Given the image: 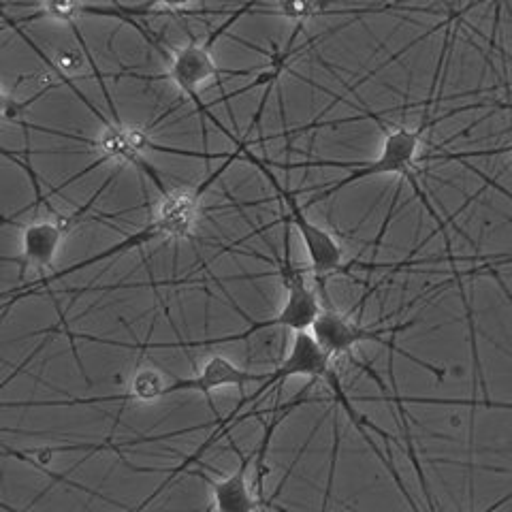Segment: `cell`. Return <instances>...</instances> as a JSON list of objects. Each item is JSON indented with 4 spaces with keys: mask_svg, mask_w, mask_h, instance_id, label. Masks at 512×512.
I'll return each instance as SVG.
<instances>
[{
    "mask_svg": "<svg viewBox=\"0 0 512 512\" xmlns=\"http://www.w3.org/2000/svg\"><path fill=\"white\" fill-rule=\"evenodd\" d=\"M316 288L320 293V301H323V310H320V314L316 316V320L310 327V333L312 338L316 340V344L323 348L327 355L331 359H338V357H348L352 363H355L359 370H365L367 363H361L355 359V355H352V350H355L359 344L363 342H374V344H380L384 348H389L391 352H397V355H402L414 363H419L421 367H425V370L434 372L438 378L444 376L442 370H438V367L429 365L425 361H419L414 355H410L408 350L399 348L395 342H393V335L399 333V331H406L412 327V323H402V325H393V327H365L361 323H357V320H352L350 316L342 314L335 310V306L329 299V293H327V282H316Z\"/></svg>",
    "mask_w": 512,
    "mask_h": 512,
    "instance_id": "5",
    "label": "cell"
},
{
    "mask_svg": "<svg viewBox=\"0 0 512 512\" xmlns=\"http://www.w3.org/2000/svg\"><path fill=\"white\" fill-rule=\"evenodd\" d=\"M291 224V220H288ZM288 224L284 227V254L278 259V276L282 278V284L286 288V303L280 310L278 316L269 318V320H254L250 323L248 329L242 333H233V335H222V338H212V340H201V342H141V344H124V342H111V340H101L94 338V335H84V333H71V340H92L99 344L107 346H118V348H131V350H167V348H214V346H224V344H233V342H244L252 335L261 333L271 327H284V329H293V331H310L312 323L316 316L323 310V301H320V293L316 284H310L306 280V271L297 267L293 263L291 256V229Z\"/></svg>",
    "mask_w": 512,
    "mask_h": 512,
    "instance_id": "3",
    "label": "cell"
},
{
    "mask_svg": "<svg viewBox=\"0 0 512 512\" xmlns=\"http://www.w3.org/2000/svg\"><path fill=\"white\" fill-rule=\"evenodd\" d=\"M84 0H39L37 9L32 11L26 18L20 20H11L9 15H5V24L18 28L28 22H37V20H54L62 24H75L77 18H84Z\"/></svg>",
    "mask_w": 512,
    "mask_h": 512,
    "instance_id": "11",
    "label": "cell"
},
{
    "mask_svg": "<svg viewBox=\"0 0 512 512\" xmlns=\"http://www.w3.org/2000/svg\"><path fill=\"white\" fill-rule=\"evenodd\" d=\"M244 160H248L250 165H254L259 169L265 180L271 184V188L276 190L278 199L286 205L288 210V220H291L293 227L299 231L303 246L308 250V259H310V274L316 282H327L331 276L340 274V271H348V267H344V259L346 252L340 246L338 239H335L327 229L318 227L316 222H312L306 214V207L297 203V192L288 190L280 184V180L276 178V173L271 171V167L265 163L263 158L254 156L250 150V143L244 148Z\"/></svg>",
    "mask_w": 512,
    "mask_h": 512,
    "instance_id": "6",
    "label": "cell"
},
{
    "mask_svg": "<svg viewBox=\"0 0 512 512\" xmlns=\"http://www.w3.org/2000/svg\"><path fill=\"white\" fill-rule=\"evenodd\" d=\"M331 361H333V359L327 355V352H325L323 348H320V346L316 344V340L312 338L310 331H295V340H293L291 355H288V357L282 361V365H278L276 370L271 372V378H267L265 382H261L259 389L239 399V402L235 404V408L231 410L229 416H224V419H218V421L214 423V425H216L214 434H212L210 438H207V440L197 448L195 453H192L188 459H184V463H180V466L173 468V470H150V472H165V474H167V480H163V483L158 485V489L150 495V498H148L146 502L141 504V508H146L154 498H158V495L169 487L171 480H175L182 472H186V470L192 466V463H197V461L203 457V453L210 451V448H212L220 438H227L229 431H231L233 421L237 419L239 414L244 412V408H246L248 404L256 402V399H261L271 387H276V384H282V382H286L288 378H293V376H308V378H312V380H323L325 374L329 372Z\"/></svg>",
    "mask_w": 512,
    "mask_h": 512,
    "instance_id": "4",
    "label": "cell"
},
{
    "mask_svg": "<svg viewBox=\"0 0 512 512\" xmlns=\"http://www.w3.org/2000/svg\"><path fill=\"white\" fill-rule=\"evenodd\" d=\"M252 71H231V69H220L214 56H212V45L207 41H197L195 37L190 39V43L178 47L169 58V67L163 75H139V73H126L128 77H135V79H143V82H163V79H169L178 90L188 96L192 101V105L197 107V114L207 120H212L220 131L224 133L227 128H224L212 114H210V107L201 103V96L199 90L203 88V84L210 82L212 77L216 75H250Z\"/></svg>",
    "mask_w": 512,
    "mask_h": 512,
    "instance_id": "7",
    "label": "cell"
},
{
    "mask_svg": "<svg viewBox=\"0 0 512 512\" xmlns=\"http://www.w3.org/2000/svg\"><path fill=\"white\" fill-rule=\"evenodd\" d=\"M248 143H250L248 139H239L235 143V150L229 152L227 158H222V165L218 169H214L195 188L169 190L167 195H163V199H160V203L156 207V214L146 224V227L139 229L133 235H126L122 242H118L116 246H109L107 250L90 256V259H86V261H79V263H73L71 267H64V269L56 271V274H47V276H41L39 280L30 282V284L11 288V291L5 293V310L9 312V308L13 306L15 301H22V299H26L30 295H35V293L43 291V288L50 286L52 282H58L62 278H67L69 274H75V271H82V269H86V267H90L94 263L114 259V256H120V254L133 250V248H141V246H146V244H152V242H156V239L190 237L192 231H195V227H197V220H199V214H201V199H203V195L207 192V188H210L218 178H222V173L227 171L235 163V160H239V158L244 156V148L248 146Z\"/></svg>",
    "mask_w": 512,
    "mask_h": 512,
    "instance_id": "1",
    "label": "cell"
},
{
    "mask_svg": "<svg viewBox=\"0 0 512 512\" xmlns=\"http://www.w3.org/2000/svg\"><path fill=\"white\" fill-rule=\"evenodd\" d=\"M438 120H442V118H436L431 122H423L416 128H408V126L387 128V133H384V143H382L380 156L376 160H357V163H355V160H301V163H278V160H269V158H263V160L271 169H282V171L320 169V167H333V169L348 171L346 178L329 184L325 190H320L318 195H314L306 205H303L306 210H308V207L318 205L320 201L329 199L331 195H335V192H340L342 188H346L350 184H355V182L365 180V178H372V175H402V178H406L412 184L416 195L421 197V201L425 203L429 214L436 218L438 227L444 231V222L438 218V214L434 212V207L429 205L425 192L421 190L419 182H416V163H419V158H421L423 135L427 133V128L434 126Z\"/></svg>",
    "mask_w": 512,
    "mask_h": 512,
    "instance_id": "2",
    "label": "cell"
},
{
    "mask_svg": "<svg viewBox=\"0 0 512 512\" xmlns=\"http://www.w3.org/2000/svg\"><path fill=\"white\" fill-rule=\"evenodd\" d=\"M271 378V372H248L242 367L233 365L224 355H212L207 363L201 367V372L192 378H178L171 384H167L163 397H169L173 393H184V391H199L207 397V404L214 410L212 402V391L222 387H239L250 382H263ZM216 412V410H214Z\"/></svg>",
    "mask_w": 512,
    "mask_h": 512,
    "instance_id": "9",
    "label": "cell"
},
{
    "mask_svg": "<svg viewBox=\"0 0 512 512\" xmlns=\"http://www.w3.org/2000/svg\"><path fill=\"white\" fill-rule=\"evenodd\" d=\"M233 451L239 455V468L224 476L220 480H214L203 472H192L201 476L207 485L212 489V510H222V512H248V510H256L261 508L265 502L259 495V491H252L248 485V468L250 463L256 461L259 457V448H254L248 455H242L233 446Z\"/></svg>",
    "mask_w": 512,
    "mask_h": 512,
    "instance_id": "10",
    "label": "cell"
},
{
    "mask_svg": "<svg viewBox=\"0 0 512 512\" xmlns=\"http://www.w3.org/2000/svg\"><path fill=\"white\" fill-rule=\"evenodd\" d=\"M116 175L105 180V184L94 192V195L82 205L73 210L71 214L64 216H50V218H37L28 222L24 231H22V267H20V276L26 274L28 267L35 269H47L52 267L62 239L67 237L77 224H82L86 220V216L92 212L94 203L103 197V192L111 186Z\"/></svg>",
    "mask_w": 512,
    "mask_h": 512,
    "instance_id": "8",
    "label": "cell"
}]
</instances>
